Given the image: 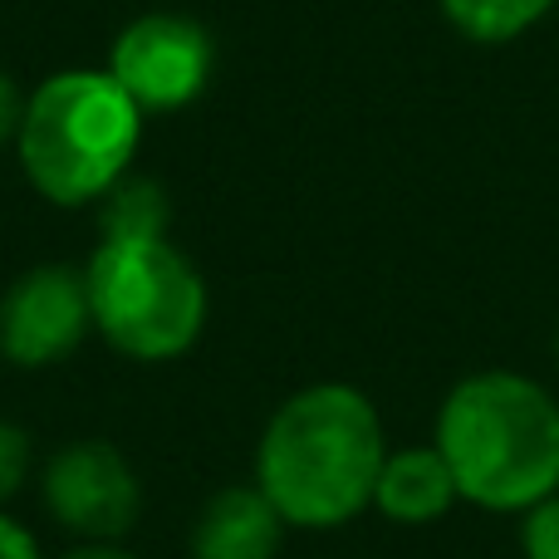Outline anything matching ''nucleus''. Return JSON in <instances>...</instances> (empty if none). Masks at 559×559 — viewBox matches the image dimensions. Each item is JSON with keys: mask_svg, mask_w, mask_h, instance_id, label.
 <instances>
[{"mask_svg": "<svg viewBox=\"0 0 559 559\" xmlns=\"http://www.w3.org/2000/svg\"><path fill=\"white\" fill-rule=\"evenodd\" d=\"M456 501H462L456 476L437 447H403V452H388L383 472H378L373 506L393 525H432V521H442Z\"/></svg>", "mask_w": 559, "mask_h": 559, "instance_id": "9", "label": "nucleus"}, {"mask_svg": "<svg viewBox=\"0 0 559 559\" xmlns=\"http://www.w3.org/2000/svg\"><path fill=\"white\" fill-rule=\"evenodd\" d=\"M531 559H559V555H531Z\"/></svg>", "mask_w": 559, "mask_h": 559, "instance_id": "17", "label": "nucleus"}, {"mask_svg": "<svg viewBox=\"0 0 559 559\" xmlns=\"http://www.w3.org/2000/svg\"><path fill=\"white\" fill-rule=\"evenodd\" d=\"M173 222V206L167 192L147 177H123L114 192L98 202V226L104 236H167Z\"/></svg>", "mask_w": 559, "mask_h": 559, "instance_id": "11", "label": "nucleus"}, {"mask_svg": "<svg viewBox=\"0 0 559 559\" xmlns=\"http://www.w3.org/2000/svg\"><path fill=\"white\" fill-rule=\"evenodd\" d=\"M94 334L133 364H173L206 329V280L167 236H104L84 265Z\"/></svg>", "mask_w": 559, "mask_h": 559, "instance_id": "4", "label": "nucleus"}, {"mask_svg": "<svg viewBox=\"0 0 559 559\" xmlns=\"http://www.w3.org/2000/svg\"><path fill=\"white\" fill-rule=\"evenodd\" d=\"M94 329L84 271L74 265H29L0 295V358L10 368H55Z\"/></svg>", "mask_w": 559, "mask_h": 559, "instance_id": "7", "label": "nucleus"}, {"mask_svg": "<svg viewBox=\"0 0 559 559\" xmlns=\"http://www.w3.org/2000/svg\"><path fill=\"white\" fill-rule=\"evenodd\" d=\"M437 452L462 501L481 511H531L559 491V403L511 368L472 373L442 397Z\"/></svg>", "mask_w": 559, "mask_h": 559, "instance_id": "2", "label": "nucleus"}, {"mask_svg": "<svg viewBox=\"0 0 559 559\" xmlns=\"http://www.w3.org/2000/svg\"><path fill=\"white\" fill-rule=\"evenodd\" d=\"M29 432L20 423H5L0 417V506L10 501V496L25 486V476H29Z\"/></svg>", "mask_w": 559, "mask_h": 559, "instance_id": "12", "label": "nucleus"}, {"mask_svg": "<svg viewBox=\"0 0 559 559\" xmlns=\"http://www.w3.org/2000/svg\"><path fill=\"white\" fill-rule=\"evenodd\" d=\"M0 559H39V540L29 525H20L15 515L0 511Z\"/></svg>", "mask_w": 559, "mask_h": 559, "instance_id": "14", "label": "nucleus"}, {"mask_svg": "<svg viewBox=\"0 0 559 559\" xmlns=\"http://www.w3.org/2000/svg\"><path fill=\"white\" fill-rule=\"evenodd\" d=\"M555 364H559V329H555Z\"/></svg>", "mask_w": 559, "mask_h": 559, "instance_id": "16", "label": "nucleus"}, {"mask_svg": "<svg viewBox=\"0 0 559 559\" xmlns=\"http://www.w3.org/2000/svg\"><path fill=\"white\" fill-rule=\"evenodd\" d=\"M447 25L476 45H511L531 25L550 15L555 0H437Z\"/></svg>", "mask_w": 559, "mask_h": 559, "instance_id": "10", "label": "nucleus"}, {"mask_svg": "<svg viewBox=\"0 0 559 559\" xmlns=\"http://www.w3.org/2000/svg\"><path fill=\"white\" fill-rule=\"evenodd\" d=\"M25 88L15 84V74H5L0 69V147L15 143L20 138V118H25Z\"/></svg>", "mask_w": 559, "mask_h": 559, "instance_id": "13", "label": "nucleus"}, {"mask_svg": "<svg viewBox=\"0 0 559 559\" xmlns=\"http://www.w3.org/2000/svg\"><path fill=\"white\" fill-rule=\"evenodd\" d=\"M143 118L108 69H59L25 98L20 173L55 206L104 202L143 147Z\"/></svg>", "mask_w": 559, "mask_h": 559, "instance_id": "3", "label": "nucleus"}, {"mask_svg": "<svg viewBox=\"0 0 559 559\" xmlns=\"http://www.w3.org/2000/svg\"><path fill=\"white\" fill-rule=\"evenodd\" d=\"M108 74L143 114H177L197 104L216 74V39L192 15L153 10L128 20L108 45Z\"/></svg>", "mask_w": 559, "mask_h": 559, "instance_id": "5", "label": "nucleus"}, {"mask_svg": "<svg viewBox=\"0 0 559 559\" xmlns=\"http://www.w3.org/2000/svg\"><path fill=\"white\" fill-rule=\"evenodd\" d=\"M289 525L261 486H226L192 525V559H275Z\"/></svg>", "mask_w": 559, "mask_h": 559, "instance_id": "8", "label": "nucleus"}, {"mask_svg": "<svg viewBox=\"0 0 559 559\" xmlns=\"http://www.w3.org/2000/svg\"><path fill=\"white\" fill-rule=\"evenodd\" d=\"M388 462L383 417L354 383L289 393L255 447V486L289 531H338L373 506Z\"/></svg>", "mask_w": 559, "mask_h": 559, "instance_id": "1", "label": "nucleus"}, {"mask_svg": "<svg viewBox=\"0 0 559 559\" xmlns=\"http://www.w3.org/2000/svg\"><path fill=\"white\" fill-rule=\"evenodd\" d=\"M59 559H138V555L118 550V545H114V540H88V545H79V550L59 555Z\"/></svg>", "mask_w": 559, "mask_h": 559, "instance_id": "15", "label": "nucleus"}, {"mask_svg": "<svg viewBox=\"0 0 559 559\" xmlns=\"http://www.w3.org/2000/svg\"><path fill=\"white\" fill-rule=\"evenodd\" d=\"M39 496H45V511L55 515V525H64L69 535H84V540H118L133 531L138 511H143V486H138L133 462L98 437L59 447L45 462Z\"/></svg>", "mask_w": 559, "mask_h": 559, "instance_id": "6", "label": "nucleus"}]
</instances>
